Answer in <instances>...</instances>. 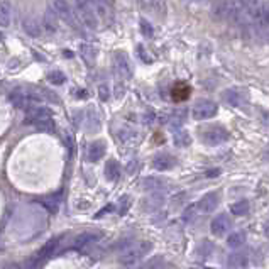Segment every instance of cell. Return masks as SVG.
<instances>
[{"mask_svg":"<svg viewBox=\"0 0 269 269\" xmlns=\"http://www.w3.org/2000/svg\"><path fill=\"white\" fill-rule=\"evenodd\" d=\"M73 2H75V11H76L75 14L80 17V21L88 29L97 31L100 22H98V16H97V12H95L92 2H90V0H73Z\"/></svg>","mask_w":269,"mask_h":269,"instance_id":"6da1fadb","label":"cell"},{"mask_svg":"<svg viewBox=\"0 0 269 269\" xmlns=\"http://www.w3.org/2000/svg\"><path fill=\"white\" fill-rule=\"evenodd\" d=\"M152 246L149 242H131L126 249H122L121 252V262L122 264H136L137 261L149 254Z\"/></svg>","mask_w":269,"mask_h":269,"instance_id":"7a4b0ae2","label":"cell"},{"mask_svg":"<svg viewBox=\"0 0 269 269\" xmlns=\"http://www.w3.org/2000/svg\"><path fill=\"white\" fill-rule=\"evenodd\" d=\"M191 115H193L195 121H208V119L217 115V103L212 102V100H198L193 105Z\"/></svg>","mask_w":269,"mask_h":269,"instance_id":"3957f363","label":"cell"},{"mask_svg":"<svg viewBox=\"0 0 269 269\" xmlns=\"http://www.w3.org/2000/svg\"><path fill=\"white\" fill-rule=\"evenodd\" d=\"M227 139H229V132L222 126H212L201 132V141L206 146H219V144L225 142Z\"/></svg>","mask_w":269,"mask_h":269,"instance_id":"277c9868","label":"cell"},{"mask_svg":"<svg viewBox=\"0 0 269 269\" xmlns=\"http://www.w3.org/2000/svg\"><path fill=\"white\" fill-rule=\"evenodd\" d=\"M52 9H55L58 19H63V22H66L71 29H78V22H76V14L71 11L68 4L65 0H55L52 4Z\"/></svg>","mask_w":269,"mask_h":269,"instance_id":"5b68a950","label":"cell"},{"mask_svg":"<svg viewBox=\"0 0 269 269\" xmlns=\"http://www.w3.org/2000/svg\"><path fill=\"white\" fill-rule=\"evenodd\" d=\"M224 100L230 105V107L242 109L244 105H247V102H249V95L246 90L230 88V90H225L224 92Z\"/></svg>","mask_w":269,"mask_h":269,"instance_id":"8992f818","label":"cell"},{"mask_svg":"<svg viewBox=\"0 0 269 269\" xmlns=\"http://www.w3.org/2000/svg\"><path fill=\"white\" fill-rule=\"evenodd\" d=\"M103 234L98 232V230H88V232H81L78 234L76 237L73 239V246L75 247H86V246H93V244H97L98 241H102Z\"/></svg>","mask_w":269,"mask_h":269,"instance_id":"52a82bcc","label":"cell"},{"mask_svg":"<svg viewBox=\"0 0 269 269\" xmlns=\"http://www.w3.org/2000/svg\"><path fill=\"white\" fill-rule=\"evenodd\" d=\"M27 124L37 126L41 122L51 121V110L46 107H29L27 109Z\"/></svg>","mask_w":269,"mask_h":269,"instance_id":"ba28073f","label":"cell"},{"mask_svg":"<svg viewBox=\"0 0 269 269\" xmlns=\"http://www.w3.org/2000/svg\"><path fill=\"white\" fill-rule=\"evenodd\" d=\"M219 201H220L219 191H210V193L201 196V200L196 203V208H198L201 213H210V212H213V210L217 208Z\"/></svg>","mask_w":269,"mask_h":269,"instance_id":"9c48e42d","label":"cell"},{"mask_svg":"<svg viewBox=\"0 0 269 269\" xmlns=\"http://www.w3.org/2000/svg\"><path fill=\"white\" fill-rule=\"evenodd\" d=\"M230 225H232V222H230V219L227 217L225 213H220L217 215L213 220H212V224H210V230H212V234L213 235H224V234H227L229 230H230Z\"/></svg>","mask_w":269,"mask_h":269,"instance_id":"30bf717a","label":"cell"},{"mask_svg":"<svg viewBox=\"0 0 269 269\" xmlns=\"http://www.w3.org/2000/svg\"><path fill=\"white\" fill-rule=\"evenodd\" d=\"M115 68H117V73L122 76V78H131L132 76V65L129 61L127 55L124 52H117L115 55Z\"/></svg>","mask_w":269,"mask_h":269,"instance_id":"8fae6325","label":"cell"},{"mask_svg":"<svg viewBox=\"0 0 269 269\" xmlns=\"http://www.w3.org/2000/svg\"><path fill=\"white\" fill-rule=\"evenodd\" d=\"M142 188L146 191H151V193H161V191L166 188V181L161 180V178L149 176V178H144Z\"/></svg>","mask_w":269,"mask_h":269,"instance_id":"7c38bea8","label":"cell"},{"mask_svg":"<svg viewBox=\"0 0 269 269\" xmlns=\"http://www.w3.org/2000/svg\"><path fill=\"white\" fill-rule=\"evenodd\" d=\"M175 165H176V159L171 154H166V152L165 154H157L154 159H152V166H154L157 171H168Z\"/></svg>","mask_w":269,"mask_h":269,"instance_id":"4fadbf2b","label":"cell"},{"mask_svg":"<svg viewBox=\"0 0 269 269\" xmlns=\"http://www.w3.org/2000/svg\"><path fill=\"white\" fill-rule=\"evenodd\" d=\"M12 21V4L9 0H0V27H9Z\"/></svg>","mask_w":269,"mask_h":269,"instance_id":"5bb4252c","label":"cell"},{"mask_svg":"<svg viewBox=\"0 0 269 269\" xmlns=\"http://www.w3.org/2000/svg\"><path fill=\"white\" fill-rule=\"evenodd\" d=\"M142 205L147 212H154V210H159L161 206L165 205V196H163L161 193H151L146 200L142 201Z\"/></svg>","mask_w":269,"mask_h":269,"instance_id":"9a60e30c","label":"cell"},{"mask_svg":"<svg viewBox=\"0 0 269 269\" xmlns=\"http://www.w3.org/2000/svg\"><path fill=\"white\" fill-rule=\"evenodd\" d=\"M103 152H105V144L102 142H92L88 147V154H86V157H88L90 163H97L103 157Z\"/></svg>","mask_w":269,"mask_h":269,"instance_id":"2e32d148","label":"cell"},{"mask_svg":"<svg viewBox=\"0 0 269 269\" xmlns=\"http://www.w3.org/2000/svg\"><path fill=\"white\" fill-rule=\"evenodd\" d=\"M9 98H11L14 107H17V109H29L31 107V97H27V95L22 93V92H12Z\"/></svg>","mask_w":269,"mask_h":269,"instance_id":"e0dca14e","label":"cell"},{"mask_svg":"<svg viewBox=\"0 0 269 269\" xmlns=\"http://www.w3.org/2000/svg\"><path fill=\"white\" fill-rule=\"evenodd\" d=\"M22 26H24V31H26L29 36H32V37H39V36H41L42 29H41V26H39V22H37V19L27 17L26 21H24Z\"/></svg>","mask_w":269,"mask_h":269,"instance_id":"ac0fdd59","label":"cell"},{"mask_svg":"<svg viewBox=\"0 0 269 269\" xmlns=\"http://www.w3.org/2000/svg\"><path fill=\"white\" fill-rule=\"evenodd\" d=\"M44 26L49 32H56L58 31V16L55 12V9H47L46 16H44Z\"/></svg>","mask_w":269,"mask_h":269,"instance_id":"d6986e66","label":"cell"},{"mask_svg":"<svg viewBox=\"0 0 269 269\" xmlns=\"http://www.w3.org/2000/svg\"><path fill=\"white\" fill-rule=\"evenodd\" d=\"M246 239H247L246 232H242V230H241V232H234V234H230V235H229V239H227V244H229V247L237 249V247L244 246Z\"/></svg>","mask_w":269,"mask_h":269,"instance_id":"ffe728a7","label":"cell"},{"mask_svg":"<svg viewBox=\"0 0 269 269\" xmlns=\"http://www.w3.org/2000/svg\"><path fill=\"white\" fill-rule=\"evenodd\" d=\"M119 175H121V168H119V163L115 161H109L105 165V176L109 178V181H117Z\"/></svg>","mask_w":269,"mask_h":269,"instance_id":"44dd1931","label":"cell"},{"mask_svg":"<svg viewBox=\"0 0 269 269\" xmlns=\"http://www.w3.org/2000/svg\"><path fill=\"white\" fill-rule=\"evenodd\" d=\"M58 242H60L58 239H55V241H51V242H47L46 246L39 251V256H37V259H39V261H46V259H49L52 254H55V251H56Z\"/></svg>","mask_w":269,"mask_h":269,"instance_id":"7402d4cb","label":"cell"},{"mask_svg":"<svg viewBox=\"0 0 269 269\" xmlns=\"http://www.w3.org/2000/svg\"><path fill=\"white\" fill-rule=\"evenodd\" d=\"M86 124H88V126H86V131H88L90 134L97 132L100 129V119H98V115L93 112V110L86 114Z\"/></svg>","mask_w":269,"mask_h":269,"instance_id":"603a6c76","label":"cell"},{"mask_svg":"<svg viewBox=\"0 0 269 269\" xmlns=\"http://www.w3.org/2000/svg\"><path fill=\"white\" fill-rule=\"evenodd\" d=\"M80 51H81V56L85 58L86 63H95V58H97V51H95L93 46L90 44H81L80 46Z\"/></svg>","mask_w":269,"mask_h":269,"instance_id":"cb8c5ba5","label":"cell"},{"mask_svg":"<svg viewBox=\"0 0 269 269\" xmlns=\"http://www.w3.org/2000/svg\"><path fill=\"white\" fill-rule=\"evenodd\" d=\"M173 98L175 100H185V98H188V95H190V86H186L183 83H180V85H176L175 88H173Z\"/></svg>","mask_w":269,"mask_h":269,"instance_id":"d4e9b609","label":"cell"},{"mask_svg":"<svg viewBox=\"0 0 269 269\" xmlns=\"http://www.w3.org/2000/svg\"><path fill=\"white\" fill-rule=\"evenodd\" d=\"M47 81L52 85H63L66 81V76L63 71L55 70V71H49V73H47Z\"/></svg>","mask_w":269,"mask_h":269,"instance_id":"484cf974","label":"cell"},{"mask_svg":"<svg viewBox=\"0 0 269 269\" xmlns=\"http://www.w3.org/2000/svg\"><path fill=\"white\" fill-rule=\"evenodd\" d=\"M230 212H232L234 215H246L249 212V201H246V200L237 201V203H234L232 206H230Z\"/></svg>","mask_w":269,"mask_h":269,"instance_id":"4316f807","label":"cell"},{"mask_svg":"<svg viewBox=\"0 0 269 269\" xmlns=\"http://www.w3.org/2000/svg\"><path fill=\"white\" fill-rule=\"evenodd\" d=\"M190 142H191V139L188 136V132L181 131V132H176L175 134V144H176V146L185 147V146H188Z\"/></svg>","mask_w":269,"mask_h":269,"instance_id":"83f0119b","label":"cell"},{"mask_svg":"<svg viewBox=\"0 0 269 269\" xmlns=\"http://www.w3.org/2000/svg\"><path fill=\"white\" fill-rule=\"evenodd\" d=\"M212 251H213V246L210 242H203V244H200V247L196 249V254H198L200 257H208L210 254H212Z\"/></svg>","mask_w":269,"mask_h":269,"instance_id":"f1b7e54d","label":"cell"},{"mask_svg":"<svg viewBox=\"0 0 269 269\" xmlns=\"http://www.w3.org/2000/svg\"><path fill=\"white\" fill-rule=\"evenodd\" d=\"M229 264L230 266H242V264H246V256L244 254H232L229 257Z\"/></svg>","mask_w":269,"mask_h":269,"instance_id":"f546056e","label":"cell"},{"mask_svg":"<svg viewBox=\"0 0 269 269\" xmlns=\"http://www.w3.org/2000/svg\"><path fill=\"white\" fill-rule=\"evenodd\" d=\"M129 205H131V198H129V196H122V198L119 200V203H117V212L121 215H124L127 212Z\"/></svg>","mask_w":269,"mask_h":269,"instance_id":"4dcf8cb0","label":"cell"},{"mask_svg":"<svg viewBox=\"0 0 269 269\" xmlns=\"http://www.w3.org/2000/svg\"><path fill=\"white\" fill-rule=\"evenodd\" d=\"M141 31H142L144 36H147V37L152 36V27L147 21H141Z\"/></svg>","mask_w":269,"mask_h":269,"instance_id":"1f68e13d","label":"cell"},{"mask_svg":"<svg viewBox=\"0 0 269 269\" xmlns=\"http://www.w3.org/2000/svg\"><path fill=\"white\" fill-rule=\"evenodd\" d=\"M144 269H163V259H161V257L152 259V261L149 262Z\"/></svg>","mask_w":269,"mask_h":269,"instance_id":"d6a6232c","label":"cell"},{"mask_svg":"<svg viewBox=\"0 0 269 269\" xmlns=\"http://www.w3.org/2000/svg\"><path fill=\"white\" fill-rule=\"evenodd\" d=\"M98 97L102 98V100H107L109 98V86L107 85L98 86Z\"/></svg>","mask_w":269,"mask_h":269,"instance_id":"836d02e7","label":"cell"},{"mask_svg":"<svg viewBox=\"0 0 269 269\" xmlns=\"http://www.w3.org/2000/svg\"><path fill=\"white\" fill-rule=\"evenodd\" d=\"M139 56H141V60H142V61H146V63H151V58H147L146 51H144L141 46H139Z\"/></svg>","mask_w":269,"mask_h":269,"instance_id":"e575fe53","label":"cell"},{"mask_svg":"<svg viewBox=\"0 0 269 269\" xmlns=\"http://www.w3.org/2000/svg\"><path fill=\"white\" fill-rule=\"evenodd\" d=\"M4 39V34H2V32H0V41H2Z\"/></svg>","mask_w":269,"mask_h":269,"instance_id":"d590c367","label":"cell"},{"mask_svg":"<svg viewBox=\"0 0 269 269\" xmlns=\"http://www.w3.org/2000/svg\"><path fill=\"white\" fill-rule=\"evenodd\" d=\"M12 269H17V267H12Z\"/></svg>","mask_w":269,"mask_h":269,"instance_id":"8d00e7d4","label":"cell"}]
</instances>
